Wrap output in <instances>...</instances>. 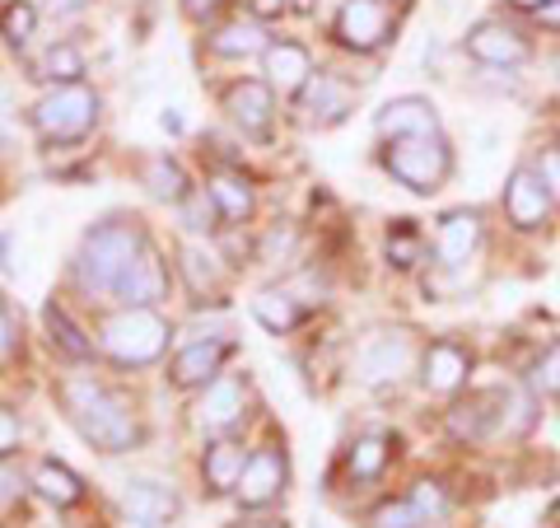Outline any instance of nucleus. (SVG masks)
<instances>
[{"label":"nucleus","instance_id":"obj_1","mask_svg":"<svg viewBox=\"0 0 560 528\" xmlns=\"http://www.w3.org/2000/svg\"><path fill=\"white\" fill-rule=\"evenodd\" d=\"M383 169L388 179L401 183L416 197H430L453 179V146L440 136H407V140H383Z\"/></svg>","mask_w":560,"mask_h":528},{"label":"nucleus","instance_id":"obj_2","mask_svg":"<svg viewBox=\"0 0 560 528\" xmlns=\"http://www.w3.org/2000/svg\"><path fill=\"white\" fill-rule=\"evenodd\" d=\"M61 402H66V412L75 416V426L84 431V439H94L98 449L121 454V449L136 445V421L121 412V402H113L94 379H66L61 383Z\"/></svg>","mask_w":560,"mask_h":528},{"label":"nucleus","instance_id":"obj_3","mask_svg":"<svg viewBox=\"0 0 560 528\" xmlns=\"http://www.w3.org/2000/svg\"><path fill=\"white\" fill-rule=\"evenodd\" d=\"M140 249H145V239H140V230H131V225H98L80 249V267H75L80 286L94 295H108V290L117 295V280L127 276Z\"/></svg>","mask_w":560,"mask_h":528},{"label":"nucleus","instance_id":"obj_4","mask_svg":"<svg viewBox=\"0 0 560 528\" xmlns=\"http://www.w3.org/2000/svg\"><path fill=\"white\" fill-rule=\"evenodd\" d=\"M500 210H504V225L523 239H537V234H551V225L560 216V206L551 202L547 183L537 179L533 160H518L504 179V192H500Z\"/></svg>","mask_w":560,"mask_h":528},{"label":"nucleus","instance_id":"obj_5","mask_svg":"<svg viewBox=\"0 0 560 528\" xmlns=\"http://www.w3.org/2000/svg\"><path fill=\"white\" fill-rule=\"evenodd\" d=\"M463 51L486 70H523L537 57V43H533V28H518L504 14H490V20H477L467 28Z\"/></svg>","mask_w":560,"mask_h":528},{"label":"nucleus","instance_id":"obj_6","mask_svg":"<svg viewBox=\"0 0 560 528\" xmlns=\"http://www.w3.org/2000/svg\"><path fill=\"white\" fill-rule=\"evenodd\" d=\"M397 33V5L393 0H341L337 20H331V38L355 57H374L393 43Z\"/></svg>","mask_w":560,"mask_h":528},{"label":"nucleus","instance_id":"obj_7","mask_svg":"<svg viewBox=\"0 0 560 528\" xmlns=\"http://www.w3.org/2000/svg\"><path fill=\"white\" fill-rule=\"evenodd\" d=\"M94 117H98V94L75 80V84L51 90L38 108H33V127H38L51 146H70V140H84L94 131Z\"/></svg>","mask_w":560,"mask_h":528},{"label":"nucleus","instance_id":"obj_8","mask_svg":"<svg viewBox=\"0 0 560 528\" xmlns=\"http://www.w3.org/2000/svg\"><path fill=\"white\" fill-rule=\"evenodd\" d=\"M168 337L173 332L154 309H127L103 328V351H108L117 365H150L164 356Z\"/></svg>","mask_w":560,"mask_h":528},{"label":"nucleus","instance_id":"obj_9","mask_svg":"<svg viewBox=\"0 0 560 528\" xmlns=\"http://www.w3.org/2000/svg\"><path fill=\"white\" fill-rule=\"evenodd\" d=\"M471 369H477V356L471 346L458 337H434L416 360V375H420V389L430 398H458L467 393L471 383Z\"/></svg>","mask_w":560,"mask_h":528},{"label":"nucleus","instance_id":"obj_10","mask_svg":"<svg viewBox=\"0 0 560 528\" xmlns=\"http://www.w3.org/2000/svg\"><path fill=\"white\" fill-rule=\"evenodd\" d=\"M486 239V216L477 206H453L434 225V262L444 267H467Z\"/></svg>","mask_w":560,"mask_h":528},{"label":"nucleus","instance_id":"obj_11","mask_svg":"<svg viewBox=\"0 0 560 528\" xmlns=\"http://www.w3.org/2000/svg\"><path fill=\"white\" fill-rule=\"evenodd\" d=\"M444 435L453 439V445H463V449L495 439V398H490V389H467L458 398H448Z\"/></svg>","mask_w":560,"mask_h":528},{"label":"nucleus","instance_id":"obj_12","mask_svg":"<svg viewBox=\"0 0 560 528\" xmlns=\"http://www.w3.org/2000/svg\"><path fill=\"white\" fill-rule=\"evenodd\" d=\"M350 108H355V84L337 76V70H318L300 90V113L313 127H337V122L350 117Z\"/></svg>","mask_w":560,"mask_h":528},{"label":"nucleus","instance_id":"obj_13","mask_svg":"<svg viewBox=\"0 0 560 528\" xmlns=\"http://www.w3.org/2000/svg\"><path fill=\"white\" fill-rule=\"evenodd\" d=\"M416 360H420V351L407 332H378L360 351V375L370 383H397L401 375H411Z\"/></svg>","mask_w":560,"mask_h":528},{"label":"nucleus","instance_id":"obj_14","mask_svg":"<svg viewBox=\"0 0 560 528\" xmlns=\"http://www.w3.org/2000/svg\"><path fill=\"white\" fill-rule=\"evenodd\" d=\"M378 140H407V136H440V108L420 94H401L393 103H383L374 117Z\"/></svg>","mask_w":560,"mask_h":528},{"label":"nucleus","instance_id":"obj_15","mask_svg":"<svg viewBox=\"0 0 560 528\" xmlns=\"http://www.w3.org/2000/svg\"><path fill=\"white\" fill-rule=\"evenodd\" d=\"M285 478H290V468H285V454L280 449H257L248 468H243V478H238V501L248 505V509H261V505H271L280 491H285Z\"/></svg>","mask_w":560,"mask_h":528},{"label":"nucleus","instance_id":"obj_16","mask_svg":"<svg viewBox=\"0 0 560 528\" xmlns=\"http://www.w3.org/2000/svg\"><path fill=\"white\" fill-rule=\"evenodd\" d=\"M164 290H168V272H164V262L154 249H140V257L127 267V276L117 280V295L127 309H150L154 299H164Z\"/></svg>","mask_w":560,"mask_h":528},{"label":"nucleus","instance_id":"obj_17","mask_svg":"<svg viewBox=\"0 0 560 528\" xmlns=\"http://www.w3.org/2000/svg\"><path fill=\"white\" fill-rule=\"evenodd\" d=\"M224 113H230L248 136H267V131H271V117H276L271 84H261V80L234 84V90L224 94Z\"/></svg>","mask_w":560,"mask_h":528},{"label":"nucleus","instance_id":"obj_18","mask_svg":"<svg viewBox=\"0 0 560 528\" xmlns=\"http://www.w3.org/2000/svg\"><path fill=\"white\" fill-rule=\"evenodd\" d=\"M121 501H127V515L136 524H145V528H160V524H168L173 515H178V496H173V486L154 482V478L127 482V496Z\"/></svg>","mask_w":560,"mask_h":528},{"label":"nucleus","instance_id":"obj_19","mask_svg":"<svg viewBox=\"0 0 560 528\" xmlns=\"http://www.w3.org/2000/svg\"><path fill=\"white\" fill-rule=\"evenodd\" d=\"M261 61H267V80L280 94H300L308 84V76H313V57L300 43H271L267 51H261Z\"/></svg>","mask_w":560,"mask_h":528},{"label":"nucleus","instance_id":"obj_20","mask_svg":"<svg viewBox=\"0 0 560 528\" xmlns=\"http://www.w3.org/2000/svg\"><path fill=\"white\" fill-rule=\"evenodd\" d=\"M243 408H248L243 383L230 379V375H215L210 379V389H206V398H201V426L206 431H230L234 421L243 416Z\"/></svg>","mask_w":560,"mask_h":528},{"label":"nucleus","instance_id":"obj_21","mask_svg":"<svg viewBox=\"0 0 560 528\" xmlns=\"http://www.w3.org/2000/svg\"><path fill=\"white\" fill-rule=\"evenodd\" d=\"M393 435H383V431H370V435H360L355 445L346 449V478L350 482H378L383 472H388L393 463Z\"/></svg>","mask_w":560,"mask_h":528},{"label":"nucleus","instance_id":"obj_22","mask_svg":"<svg viewBox=\"0 0 560 528\" xmlns=\"http://www.w3.org/2000/svg\"><path fill=\"white\" fill-rule=\"evenodd\" d=\"M518 379L528 383V389H533L541 402H560V332L533 351V360L523 365Z\"/></svg>","mask_w":560,"mask_h":528},{"label":"nucleus","instance_id":"obj_23","mask_svg":"<svg viewBox=\"0 0 560 528\" xmlns=\"http://www.w3.org/2000/svg\"><path fill=\"white\" fill-rule=\"evenodd\" d=\"M383 257H388V267H397V272H416V267H425V257H434V249L425 243V234L416 230V220H397L388 239H383Z\"/></svg>","mask_w":560,"mask_h":528},{"label":"nucleus","instance_id":"obj_24","mask_svg":"<svg viewBox=\"0 0 560 528\" xmlns=\"http://www.w3.org/2000/svg\"><path fill=\"white\" fill-rule=\"evenodd\" d=\"M224 356H230V346H224V342H197V346H187L183 356L173 360V383H183V389H191V383L215 379Z\"/></svg>","mask_w":560,"mask_h":528},{"label":"nucleus","instance_id":"obj_25","mask_svg":"<svg viewBox=\"0 0 560 528\" xmlns=\"http://www.w3.org/2000/svg\"><path fill=\"white\" fill-rule=\"evenodd\" d=\"M267 28H261L257 20H234L215 28V38H210V51L215 57H257V51H267Z\"/></svg>","mask_w":560,"mask_h":528},{"label":"nucleus","instance_id":"obj_26","mask_svg":"<svg viewBox=\"0 0 560 528\" xmlns=\"http://www.w3.org/2000/svg\"><path fill=\"white\" fill-rule=\"evenodd\" d=\"M253 313L267 332H290L304 319V299H294V290H261L253 299Z\"/></svg>","mask_w":560,"mask_h":528},{"label":"nucleus","instance_id":"obj_27","mask_svg":"<svg viewBox=\"0 0 560 528\" xmlns=\"http://www.w3.org/2000/svg\"><path fill=\"white\" fill-rule=\"evenodd\" d=\"M243 468H248V454H243V445H234V439H224V445L206 449V482L210 491H234Z\"/></svg>","mask_w":560,"mask_h":528},{"label":"nucleus","instance_id":"obj_28","mask_svg":"<svg viewBox=\"0 0 560 528\" xmlns=\"http://www.w3.org/2000/svg\"><path fill=\"white\" fill-rule=\"evenodd\" d=\"M210 197L224 210V220H248L253 216V187L238 173H215L210 179Z\"/></svg>","mask_w":560,"mask_h":528},{"label":"nucleus","instance_id":"obj_29","mask_svg":"<svg viewBox=\"0 0 560 528\" xmlns=\"http://www.w3.org/2000/svg\"><path fill=\"white\" fill-rule=\"evenodd\" d=\"M33 486H38L51 505H75V501L84 496L80 478H75L70 468H61V463H43V468H38V478H33Z\"/></svg>","mask_w":560,"mask_h":528},{"label":"nucleus","instance_id":"obj_30","mask_svg":"<svg viewBox=\"0 0 560 528\" xmlns=\"http://www.w3.org/2000/svg\"><path fill=\"white\" fill-rule=\"evenodd\" d=\"M43 323H47V332H51V342H57V346L66 351V356H70V360H90V356H94V346H90V342H84V332H80L75 323H70V319H66V309H57V305H47V313H43Z\"/></svg>","mask_w":560,"mask_h":528},{"label":"nucleus","instance_id":"obj_31","mask_svg":"<svg viewBox=\"0 0 560 528\" xmlns=\"http://www.w3.org/2000/svg\"><path fill=\"white\" fill-rule=\"evenodd\" d=\"M411 505L425 515V524H440L448 509H453V496H448V482L444 478H416L411 482Z\"/></svg>","mask_w":560,"mask_h":528},{"label":"nucleus","instance_id":"obj_32","mask_svg":"<svg viewBox=\"0 0 560 528\" xmlns=\"http://www.w3.org/2000/svg\"><path fill=\"white\" fill-rule=\"evenodd\" d=\"M145 187L160 202H183L187 197V179H183V169L173 160H150L145 164Z\"/></svg>","mask_w":560,"mask_h":528},{"label":"nucleus","instance_id":"obj_33","mask_svg":"<svg viewBox=\"0 0 560 528\" xmlns=\"http://www.w3.org/2000/svg\"><path fill=\"white\" fill-rule=\"evenodd\" d=\"M370 528H425V515L411 505V496H393V501H378Z\"/></svg>","mask_w":560,"mask_h":528},{"label":"nucleus","instance_id":"obj_34","mask_svg":"<svg viewBox=\"0 0 560 528\" xmlns=\"http://www.w3.org/2000/svg\"><path fill=\"white\" fill-rule=\"evenodd\" d=\"M84 76V57L70 43L61 47H47V57H43V80H61V84H75Z\"/></svg>","mask_w":560,"mask_h":528},{"label":"nucleus","instance_id":"obj_35","mask_svg":"<svg viewBox=\"0 0 560 528\" xmlns=\"http://www.w3.org/2000/svg\"><path fill=\"white\" fill-rule=\"evenodd\" d=\"M183 272H187V280H191V290L197 295H210L215 290V280H220L215 257H206L201 249H183Z\"/></svg>","mask_w":560,"mask_h":528},{"label":"nucleus","instance_id":"obj_36","mask_svg":"<svg viewBox=\"0 0 560 528\" xmlns=\"http://www.w3.org/2000/svg\"><path fill=\"white\" fill-rule=\"evenodd\" d=\"M533 169H537V179L547 183V192H551V202L560 206V146L556 140H547L537 154H533Z\"/></svg>","mask_w":560,"mask_h":528},{"label":"nucleus","instance_id":"obj_37","mask_svg":"<svg viewBox=\"0 0 560 528\" xmlns=\"http://www.w3.org/2000/svg\"><path fill=\"white\" fill-rule=\"evenodd\" d=\"M33 20H38V14H33V5H24V0H14V5L0 10V33H5L10 43H24L28 33H33Z\"/></svg>","mask_w":560,"mask_h":528},{"label":"nucleus","instance_id":"obj_38","mask_svg":"<svg viewBox=\"0 0 560 528\" xmlns=\"http://www.w3.org/2000/svg\"><path fill=\"white\" fill-rule=\"evenodd\" d=\"M528 28L541 33V38H560V0H551V5H541L528 14Z\"/></svg>","mask_w":560,"mask_h":528},{"label":"nucleus","instance_id":"obj_39","mask_svg":"<svg viewBox=\"0 0 560 528\" xmlns=\"http://www.w3.org/2000/svg\"><path fill=\"white\" fill-rule=\"evenodd\" d=\"M14 445H20V416H14L10 408H0V459L14 454Z\"/></svg>","mask_w":560,"mask_h":528},{"label":"nucleus","instance_id":"obj_40","mask_svg":"<svg viewBox=\"0 0 560 528\" xmlns=\"http://www.w3.org/2000/svg\"><path fill=\"white\" fill-rule=\"evenodd\" d=\"M294 249V234L290 230H271L267 243H261V262H276V257H285Z\"/></svg>","mask_w":560,"mask_h":528},{"label":"nucleus","instance_id":"obj_41","mask_svg":"<svg viewBox=\"0 0 560 528\" xmlns=\"http://www.w3.org/2000/svg\"><path fill=\"white\" fill-rule=\"evenodd\" d=\"M187 216H191V230H210V216H215V197H191L187 202Z\"/></svg>","mask_w":560,"mask_h":528},{"label":"nucleus","instance_id":"obj_42","mask_svg":"<svg viewBox=\"0 0 560 528\" xmlns=\"http://www.w3.org/2000/svg\"><path fill=\"white\" fill-rule=\"evenodd\" d=\"M20 478H14V472L10 468H0V505H5V501H14V496H20Z\"/></svg>","mask_w":560,"mask_h":528},{"label":"nucleus","instance_id":"obj_43","mask_svg":"<svg viewBox=\"0 0 560 528\" xmlns=\"http://www.w3.org/2000/svg\"><path fill=\"white\" fill-rule=\"evenodd\" d=\"M290 0H253V14L257 20H271V14H285Z\"/></svg>","mask_w":560,"mask_h":528},{"label":"nucleus","instance_id":"obj_44","mask_svg":"<svg viewBox=\"0 0 560 528\" xmlns=\"http://www.w3.org/2000/svg\"><path fill=\"white\" fill-rule=\"evenodd\" d=\"M504 5H510L514 14H523V20H528L533 10H541V5H551V0H504Z\"/></svg>","mask_w":560,"mask_h":528},{"label":"nucleus","instance_id":"obj_45","mask_svg":"<svg viewBox=\"0 0 560 528\" xmlns=\"http://www.w3.org/2000/svg\"><path fill=\"white\" fill-rule=\"evenodd\" d=\"M183 5H187V14H197V20H206V14H215L220 0H183Z\"/></svg>","mask_w":560,"mask_h":528},{"label":"nucleus","instance_id":"obj_46","mask_svg":"<svg viewBox=\"0 0 560 528\" xmlns=\"http://www.w3.org/2000/svg\"><path fill=\"white\" fill-rule=\"evenodd\" d=\"M51 14H75L80 5H90V0H47Z\"/></svg>","mask_w":560,"mask_h":528},{"label":"nucleus","instance_id":"obj_47","mask_svg":"<svg viewBox=\"0 0 560 528\" xmlns=\"http://www.w3.org/2000/svg\"><path fill=\"white\" fill-rule=\"evenodd\" d=\"M10 342H14V328L5 319V309H0V351H10Z\"/></svg>","mask_w":560,"mask_h":528},{"label":"nucleus","instance_id":"obj_48","mask_svg":"<svg viewBox=\"0 0 560 528\" xmlns=\"http://www.w3.org/2000/svg\"><path fill=\"white\" fill-rule=\"evenodd\" d=\"M160 122H164V131H183V117L178 113H164Z\"/></svg>","mask_w":560,"mask_h":528},{"label":"nucleus","instance_id":"obj_49","mask_svg":"<svg viewBox=\"0 0 560 528\" xmlns=\"http://www.w3.org/2000/svg\"><path fill=\"white\" fill-rule=\"evenodd\" d=\"M547 524H551V528H560V496H556V501H551V509H547Z\"/></svg>","mask_w":560,"mask_h":528},{"label":"nucleus","instance_id":"obj_50","mask_svg":"<svg viewBox=\"0 0 560 528\" xmlns=\"http://www.w3.org/2000/svg\"><path fill=\"white\" fill-rule=\"evenodd\" d=\"M253 528H285V524H280V519H261V524H253Z\"/></svg>","mask_w":560,"mask_h":528},{"label":"nucleus","instance_id":"obj_51","mask_svg":"<svg viewBox=\"0 0 560 528\" xmlns=\"http://www.w3.org/2000/svg\"><path fill=\"white\" fill-rule=\"evenodd\" d=\"M393 5H411V0H393Z\"/></svg>","mask_w":560,"mask_h":528},{"label":"nucleus","instance_id":"obj_52","mask_svg":"<svg viewBox=\"0 0 560 528\" xmlns=\"http://www.w3.org/2000/svg\"><path fill=\"white\" fill-rule=\"evenodd\" d=\"M556 146H560V136H556Z\"/></svg>","mask_w":560,"mask_h":528}]
</instances>
